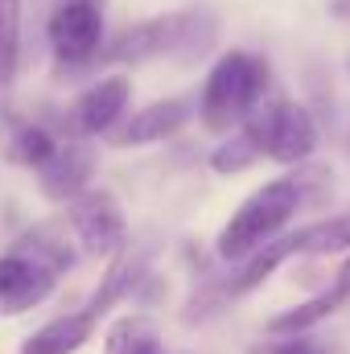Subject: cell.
Here are the masks:
<instances>
[{"instance_id":"1","label":"cell","mask_w":350,"mask_h":354,"mask_svg":"<svg viewBox=\"0 0 350 354\" xmlns=\"http://www.w3.org/2000/svg\"><path fill=\"white\" fill-rule=\"evenodd\" d=\"M264 91H268V62L264 58L248 54V50L223 54L210 66L202 91H198V120H202V128H210L219 136L235 132L264 103Z\"/></svg>"},{"instance_id":"2","label":"cell","mask_w":350,"mask_h":354,"mask_svg":"<svg viewBox=\"0 0 350 354\" xmlns=\"http://www.w3.org/2000/svg\"><path fill=\"white\" fill-rule=\"evenodd\" d=\"M301 210V194L288 177H272L260 189H252L239 210L223 223L219 239H214V256L227 264L248 260L252 252H260L264 243H272L276 235H284V227L297 218Z\"/></svg>"},{"instance_id":"3","label":"cell","mask_w":350,"mask_h":354,"mask_svg":"<svg viewBox=\"0 0 350 354\" xmlns=\"http://www.w3.org/2000/svg\"><path fill=\"white\" fill-rule=\"evenodd\" d=\"M239 128L276 165H301L317 149V120L309 115L305 103H293V99H272V103L264 99Z\"/></svg>"},{"instance_id":"4","label":"cell","mask_w":350,"mask_h":354,"mask_svg":"<svg viewBox=\"0 0 350 354\" xmlns=\"http://www.w3.org/2000/svg\"><path fill=\"white\" fill-rule=\"evenodd\" d=\"M66 218H71L79 248L95 260H111L128 243V218H124L116 194H107V189H87L75 202H66Z\"/></svg>"},{"instance_id":"5","label":"cell","mask_w":350,"mask_h":354,"mask_svg":"<svg viewBox=\"0 0 350 354\" xmlns=\"http://www.w3.org/2000/svg\"><path fill=\"white\" fill-rule=\"evenodd\" d=\"M50 50L62 66H87L103 50V8L99 0H62L46 25Z\"/></svg>"},{"instance_id":"6","label":"cell","mask_w":350,"mask_h":354,"mask_svg":"<svg viewBox=\"0 0 350 354\" xmlns=\"http://www.w3.org/2000/svg\"><path fill=\"white\" fill-rule=\"evenodd\" d=\"M190 25H194V12H157V17H145V21L128 25L107 46V62H116V66H140V62H153L161 54H174L177 58Z\"/></svg>"},{"instance_id":"7","label":"cell","mask_w":350,"mask_h":354,"mask_svg":"<svg viewBox=\"0 0 350 354\" xmlns=\"http://www.w3.org/2000/svg\"><path fill=\"white\" fill-rule=\"evenodd\" d=\"M198 115V95H169V99H157L132 115H124L111 132H107V145L116 149H145V145H161L177 136L181 128H190V120Z\"/></svg>"},{"instance_id":"8","label":"cell","mask_w":350,"mask_h":354,"mask_svg":"<svg viewBox=\"0 0 350 354\" xmlns=\"http://www.w3.org/2000/svg\"><path fill=\"white\" fill-rule=\"evenodd\" d=\"M132 103V79L128 75H107L95 87H87L71 107V136H107Z\"/></svg>"},{"instance_id":"9","label":"cell","mask_w":350,"mask_h":354,"mask_svg":"<svg viewBox=\"0 0 350 354\" xmlns=\"http://www.w3.org/2000/svg\"><path fill=\"white\" fill-rule=\"evenodd\" d=\"M91 177H95V149L83 136H66L58 145V153L37 169L42 194L50 202H75L79 194L91 189Z\"/></svg>"},{"instance_id":"10","label":"cell","mask_w":350,"mask_h":354,"mask_svg":"<svg viewBox=\"0 0 350 354\" xmlns=\"http://www.w3.org/2000/svg\"><path fill=\"white\" fill-rule=\"evenodd\" d=\"M149 264H153V243H132V239H128V243L107 260V272H103V280H99L95 297H91L83 309L99 322L107 309H116L120 301H128V297L145 284Z\"/></svg>"},{"instance_id":"11","label":"cell","mask_w":350,"mask_h":354,"mask_svg":"<svg viewBox=\"0 0 350 354\" xmlns=\"http://www.w3.org/2000/svg\"><path fill=\"white\" fill-rule=\"evenodd\" d=\"M58 284V272L46 264L21 256V252H4L0 256V313H25L33 305H42Z\"/></svg>"},{"instance_id":"12","label":"cell","mask_w":350,"mask_h":354,"mask_svg":"<svg viewBox=\"0 0 350 354\" xmlns=\"http://www.w3.org/2000/svg\"><path fill=\"white\" fill-rule=\"evenodd\" d=\"M293 256H301V231H284V235H276L272 243H264L260 252H252L248 260H239V264L223 276V292H227V301L256 292L264 280H268L280 264H288Z\"/></svg>"},{"instance_id":"13","label":"cell","mask_w":350,"mask_h":354,"mask_svg":"<svg viewBox=\"0 0 350 354\" xmlns=\"http://www.w3.org/2000/svg\"><path fill=\"white\" fill-rule=\"evenodd\" d=\"M91 334H95V317L87 309H79V313L54 317L42 330H33L21 342V354H79L91 342Z\"/></svg>"},{"instance_id":"14","label":"cell","mask_w":350,"mask_h":354,"mask_svg":"<svg viewBox=\"0 0 350 354\" xmlns=\"http://www.w3.org/2000/svg\"><path fill=\"white\" fill-rule=\"evenodd\" d=\"M347 305V297L330 284L326 292H317V297H309V301H301V305H293V309H284V313H276V317H268V334L272 338H288V334H309L313 326H322L330 313H338Z\"/></svg>"},{"instance_id":"15","label":"cell","mask_w":350,"mask_h":354,"mask_svg":"<svg viewBox=\"0 0 350 354\" xmlns=\"http://www.w3.org/2000/svg\"><path fill=\"white\" fill-rule=\"evenodd\" d=\"M12 252H21V256L46 264L50 272H58V276H62L66 268H75V248H71L66 231L54 227V223H37V227H29L25 235H17Z\"/></svg>"},{"instance_id":"16","label":"cell","mask_w":350,"mask_h":354,"mask_svg":"<svg viewBox=\"0 0 350 354\" xmlns=\"http://www.w3.org/2000/svg\"><path fill=\"white\" fill-rule=\"evenodd\" d=\"M103 354H169L161 346V334L149 317H120L107 330Z\"/></svg>"},{"instance_id":"17","label":"cell","mask_w":350,"mask_h":354,"mask_svg":"<svg viewBox=\"0 0 350 354\" xmlns=\"http://www.w3.org/2000/svg\"><path fill=\"white\" fill-rule=\"evenodd\" d=\"M58 136L50 132V128H42V124H33V120H25V124H17L12 128V145H8V157H12V165H25V169H42L54 153H58Z\"/></svg>"},{"instance_id":"18","label":"cell","mask_w":350,"mask_h":354,"mask_svg":"<svg viewBox=\"0 0 350 354\" xmlns=\"http://www.w3.org/2000/svg\"><path fill=\"white\" fill-rule=\"evenodd\" d=\"M338 252H350V210L301 227V256H338Z\"/></svg>"},{"instance_id":"19","label":"cell","mask_w":350,"mask_h":354,"mask_svg":"<svg viewBox=\"0 0 350 354\" xmlns=\"http://www.w3.org/2000/svg\"><path fill=\"white\" fill-rule=\"evenodd\" d=\"M256 161H264V153L256 149V140H252L243 128L227 132V136H223V145L210 153V169H214V174H223V177L248 174Z\"/></svg>"},{"instance_id":"20","label":"cell","mask_w":350,"mask_h":354,"mask_svg":"<svg viewBox=\"0 0 350 354\" xmlns=\"http://www.w3.org/2000/svg\"><path fill=\"white\" fill-rule=\"evenodd\" d=\"M21 62V0H0V87L12 83Z\"/></svg>"},{"instance_id":"21","label":"cell","mask_w":350,"mask_h":354,"mask_svg":"<svg viewBox=\"0 0 350 354\" xmlns=\"http://www.w3.org/2000/svg\"><path fill=\"white\" fill-rule=\"evenodd\" d=\"M288 181L297 185L301 206H305V202H326V194H330V185H334V174H330V165H322V161H301V165H293Z\"/></svg>"},{"instance_id":"22","label":"cell","mask_w":350,"mask_h":354,"mask_svg":"<svg viewBox=\"0 0 350 354\" xmlns=\"http://www.w3.org/2000/svg\"><path fill=\"white\" fill-rule=\"evenodd\" d=\"M256 354H330V346L313 334H288V338H276L272 346H260Z\"/></svg>"},{"instance_id":"23","label":"cell","mask_w":350,"mask_h":354,"mask_svg":"<svg viewBox=\"0 0 350 354\" xmlns=\"http://www.w3.org/2000/svg\"><path fill=\"white\" fill-rule=\"evenodd\" d=\"M334 288H338V292L350 301V256L338 264V272H334Z\"/></svg>"},{"instance_id":"24","label":"cell","mask_w":350,"mask_h":354,"mask_svg":"<svg viewBox=\"0 0 350 354\" xmlns=\"http://www.w3.org/2000/svg\"><path fill=\"white\" fill-rule=\"evenodd\" d=\"M330 12H334L338 21H350V0H330Z\"/></svg>"},{"instance_id":"25","label":"cell","mask_w":350,"mask_h":354,"mask_svg":"<svg viewBox=\"0 0 350 354\" xmlns=\"http://www.w3.org/2000/svg\"><path fill=\"white\" fill-rule=\"evenodd\" d=\"M347 149H350V140H347Z\"/></svg>"}]
</instances>
